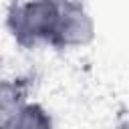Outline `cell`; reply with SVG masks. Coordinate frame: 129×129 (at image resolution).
<instances>
[{
    "mask_svg": "<svg viewBox=\"0 0 129 129\" xmlns=\"http://www.w3.org/2000/svg\"><path fill=\"white\" fill-rule=\"evenodd\" d=\"M2 127L8 129H50L54 127V119L36 101H24L16 111H12L6 119L0 121Z\"/></svg>",
    "mask_w": 129,
    "mask_h": 129,
    "instance_id": "3",
    "label": "cell"
},
{
    "mask_svg": "<svg viewBox=\"0 0 129 129\" xmlns=\"http://www.w3.org/2000/svg\"><path fill=\"white\" fill-rule=\"evenodd\" d=\"M62 0H14L6 10V28L16 44L32 48L52 42Z\"/></svg>",
    "mask_w": 129,
    "mask_h": 129,
    "instance_id": "1",
    "label": "cell"
},
{
    "mask_svg": "<svg viewBox=\"0 0 129 129\" xmlns=\"http://www.w3.org/2000/svg\"><path fill=\"white\" fill-rule=\"evenodd\" d=\"M95 34H97V24L93 14L77 0H62L58 24L50 46L62 50L85 48L95 40Z\"/></svg>",
    "mask_w": 129,
    "mask_h": 129,
    "instance_id": "2",
    "label": "cell"
}]
</instances>
